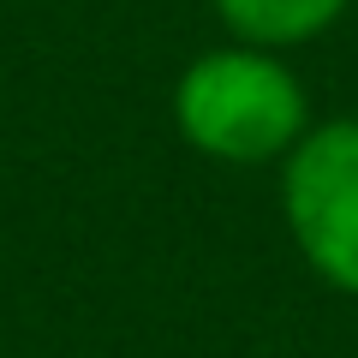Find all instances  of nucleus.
I'll use <instances>...</instances> for the list:
<instances>
[{
    "instance_id": "obj_1",
    "label": "nucleus",
    "mask_w": 358,
    "mask_h": 358,
    "mask_svg": "<svg viewBox=\"0 0 358 358\" xmlns=\"http://www.w3.org/2000/svg\"><path fill=\"white\" fill-rule=\"evenodd\" d=\"M173 126L209 162L268 167V162H287L293 143L310 131V96L275 48L221 42L179 72Z\"/></svg>"
},
{
    "instance_id": "obj_2",
    "label": "nucleus",
    "mask_w": 358,
    "mask_h": 358,
    "mask_svg": "<svg viewBox=\"0 0 358 358\" xmlns=\"http://www.w3.org/2000/svg\"><path fill=\"white\" fill-rule=\"evenodd\" d=\"M281 209L305 268L358 299V114L322 120L281 162Z\"/></svg>"
},
{
    "instance_id": "obj_3",
    "label": "nucleus",
    "mask_w": 358,
    "mask_h": 358,
    "mask_svg": "<svg viewBox=\"0 0 358 358\" xmlns=\"http://www.w3.org/2000/svg\"><path fill=\"white\" fill-rule=\"evenodd\" d=\"M352 0H209V13L221 18L233 42H251V48H299V42H317L322 30H334L346 18Z\"/></svg>"
}]
</instances>
